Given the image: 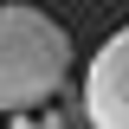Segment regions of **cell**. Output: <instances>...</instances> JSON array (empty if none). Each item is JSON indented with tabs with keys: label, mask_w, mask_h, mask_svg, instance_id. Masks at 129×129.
<instances>
[{
	"label": "cell",
	"mask_w": 129,
	"mask_h": 129,
	"mask_svg": "<svg viewBox=\"0 0 129 129\" xmlns=\"http://www.w3.org/2000/svg\"><path fill=\"white\" fill-rule=\"evenodd\" d=\"M71 39L39 7H0V110L26 116L64 90Z\"/></svg>",
	"instance_id": "cell-1"
},
{
	"label": "cell",
	"mask_w": 129,
	"mask_h": 129,
	"mask_svg": "<svg viewBox=\"0 0 129 129\" xmlns=\"http://www.w3.org/2000/svg\"><path fill=\"white\" fill-rule=\"evenodd\" d=\"M84 116L97 129H129V26L84 71Z\"/></svg>",
	"instance_id": "cell-2"
}]
</instances>
